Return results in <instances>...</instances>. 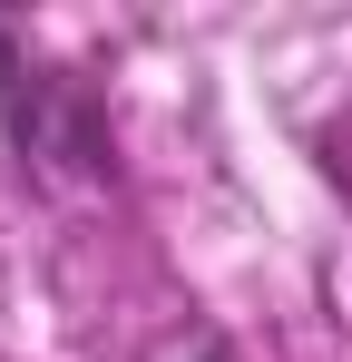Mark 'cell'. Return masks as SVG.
I'll return each instance as SVG.
<instances>
[{
    "label": "cell",
    "mask_w": 352,
    "mask_h": 362,
    "mask_svg": "<svg viewBox=\"0 0 352 362\" xmlns=\"http://www.w3.org/2000/svg\"><path fill=\"white\" fill-rule=\"evenodd\" d=\"M20 78H30V69H20V40L0 30V118H10V137L30 127V108H20Z\"/></svg>",
    "instance_id": "1"
}]
</instances>
